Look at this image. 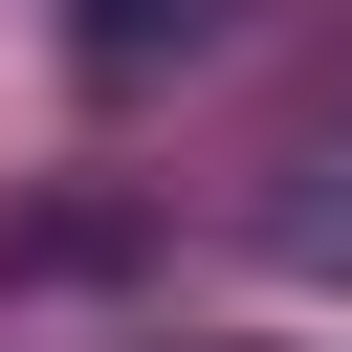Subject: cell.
Wrapping results in <instances>:
<instances>
[{
  "label": "cell",
  "mask_w": 352,
  "mask_h": 352,
  "mask_svg": "<svg viewBox=\"0 0 352 352\" xmlns=\"http://www.w3.org/2000/svg\"><path fill=\"white\" fill-rule=\"evenodd\" d=\"M264 242H286V264H308V286H352V132H330V154H308V176H286V198H264Z\"/></svg>",
  "instance_id": "6da1fadb"
},
{
  "label": "cell",
  "mask_w": 352,
  "mask_h": 352,
  "mask_svg": "<svg viewBox=\"0 0 352 352\" xmlns=\"http://www.w3.org/2000/svg\"><path fill=\"white\" fill-rule=\"evenodd\" d=\"M176 22H198V0H66V44H88V88H132V66L176 44Z\"/></svg>",
  "instance_id": "7a4b0ae2"
}]
</instances>
